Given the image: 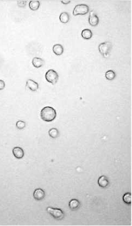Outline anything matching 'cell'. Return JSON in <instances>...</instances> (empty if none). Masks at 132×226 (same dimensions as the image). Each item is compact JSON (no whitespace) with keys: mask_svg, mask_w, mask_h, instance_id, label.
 Segmentation results:
<instances>
[{"mask_svg":"<svg viewBox=\"0 0 132 226\" xmlns=\"http://www.w3.org/2000/svg\"><path fill=\"white\" fill-rule=\"evenodd\" d=\"M57 113L53 108L46 106L43 108L40 112V117L45 122H52L56 117Z\"/></svg>","mask_w":132,"mask_h":226,"instance_id":"1","label":"cell"},{"mask_svg":"<svg viewBox=\"0 0 132 226\" xmlns=\"http://www.w3.org/2000/svg\"><path fill=\"white\" fill-rule=\"evenodd\" d=\"M98 184L100 187L103 188H106L108 186L109 182L107 178L104 176H102L99 178L98 180Z\"/></svg>","mask_w":132,"mask_h":226,"instance_id":"10","label":"cell"},{"mask_svg":"<svg viewBox=\"0 0 132 226\" xmlns=\"http://www.w3.org/2000/svg\"><path fill=\"white\" fill-rule=\"evenodd\" d=\"M89 22L90 25L93 26H97L99 22V19L97 16L95 14L93 11H91L90 13L89 16Z\"/></svg>","mask_w":132,"mask_h":226,"instance_id":"7","label":"cell"},{"mask_svg":"<svg viewBox=\"0 0 132 226\" xmlns=\"http://www.w3.org/2000/svg\"><path fill=\"white\" fill-rule=\"evenodd\" d=\"M26 86L30 91L35 92L39 88V84L32 79H28L26 81Z\"/></svg>","mask_w":132,"mask_h":226,"instance_id":"6","label":"cell"},{"mask_svg":"<svg viewBox=\"0 0 132 226\" xmlns=\"http://www.w3.org/2000/svg\"><path fill=\"white\" fill-rule=\"evenodd\" d=\"M61 2L64 5H66V4H68L69 3H70V1H62Z\"/></svg>","mask_w":132,"mask_h":226,"instance_id":"23","label":"cell"},{"mask_svg":"<svg viewBox=\"0 0 132 226\" xmlns=\"http://www.w3.org/2000/svg\"><path fill=\"white\" fill-rule=\"evenodd\" d=\"M5 82L4 81L0 80V90H2L5 88Z\"/></svg>","mask_w":132,"mask_h":226,"instance_id":"22","label":"cell"},{"mask_svg":"<svg viewBox=\"0 0 132 226\" xmlns=\"http://www.w3.org/2000/svg\"><path fill=\"white\" fill-rule=\"evenodd\" d=\"M16 127L18 129H19L20 130H21V129H23L25 127L26 123L24 121L19 120L17 122V123L16 124Z\"/></svg>","mask_w":132,"mask_h":226,"instance_id":"20","label":"cell"},{"mask_svg":"<svg viewBox=\"0 0 132 226\" xmlns=\"http://www.w3.org/2000/svg\"><path fill=\"white\" fill-rule=\"evenodd\" d=\"M26 3H27V1H18V5L20 7H24V6L26 5Z\"/></svg>","mask_w":132,"mask_h":226,"instance_id":"21","label":"cell"},{"mask_svg":"<svg viewBox=\"0 0 132 226\" xmlns=\"http://www.w3.org/2000/svg\"><path fill=\"white\" fill-rule=\"evenodd\" d=\"M59 19L60 20V21L64 24H66V23L68 22V21L70 20V16H69L68 13L65 12H62L60 14Z\"/></svg>","mask_w":132,"mask_h":226,"instance_id":"15","label":"cell"},{"mask_svg":"<svg viewBox=\"0 0 132 226\" xmlns=\"http://www.w3.org/2000/svg\"><path fill=\"white\" fill-rule=\"evenodd\" d=\"M80 202L77 199H73L69 203V207L72 210H76L80 207Z\"/></svg>","mask_w":132,"mask_h":226,"instance_id":"12","label":"cell"},{"mask_svg":"<svg viewBox=\"0 0 132 226\" xmlns=\"http://www.w3.org/2000/svg\"><path fill=\"white\" fill-rule=\"evenodd\" d=\"M53 52L54 53V54L60 56L61 54H63L64 51L63 46L61 44H56L53 46Z\"/></svg>","mask_w":132,"mask_h":226,"instance_id":"11","label":"cell"},{"mask_svg":"<svg viewBox=\"0 0 132 226\" xmlns=\"http://www.w3.org/2000/svg\"><path fill=\"white\" fill-rule=\"evenodd\" d=\"M81 35L84 39H90L93 36V32L89 29H84L82 31Z\"/></svg>","mask_w":132,"mask_h":226,"instance_id":"14","label":"cell"},{"mask_svg":"<svg viewBox=\"0 0 132 226\" xmlns=\"http://www.w3.org/2000/svg\"><path fill=\"white\" fill-rule=\"evenodd\" d=\"M32 64L34 67L39 68L44 65V60L39 57H34L32 60Z\"/></svg>","mask_w":132,"mask_h":226,"instance_id":"13","label":"cell"},{"mask_svg":"<svg viewBox=\"0 0 132 226\" xmlns=\"http://www.w3.org/2000/svg\"><path fill=\"white\" fill-rule=\"evenodd\" d=\"M115 76H116V74L115 73V72L112 70H108L105 74L106 78L109 80H114L115 79Z\"/></svg>","mask_w":132,"mask_h":226,"instance_id":"19","label":"cell"},{"mask_svg":"<svg viewBox=\"0 0 132 226\" xmlns=\"http://www.w3.org/2000/svg\"><path fill=\"white\" fill-rule=\"evenodd\" d=\"M123 201L127 204H131L132 202V196L130 193H126L123 196Z\"/></svg>","mask_w":132,"mask_h":226,"instance_id":"18","label":"cell"},{"mask_svg":"<svg viewBox=\"0 0 132 226\" xmlns=\"http://www.w3.org/2000/svg\"><path fill=\"white\" fill-rule=\"evenodd\" d=\"M40 5V2L39 1H30L29 2V8L32 10H37L39 8Z\"/></svg>","mask_w":132,"mask_h":226,"instance_id":"16","label":"cell"},{"mask_svg":"<svg viewBox=\"0 0 132 226\" xmlns=\"http://www.w3.org/2000/svg\"><path fill=\"white\" fill-rule=\"evenodd\" d=\"M89 11V7L85 4H80L76 5L73 10V14L74 16L78 15H85Z\"/></svg>","mask_w":132,"mask_h":226,"instance_id":"4","label":"cell"},{"mask_svg":"<svg viewBox=\"0 0 132 226\" xmlns=\"http://www.w3.org/2000/svg\"><path fill=\"white\" fill-rule=\"evenodd\" d=\"M47 211L55 219L58 220H62L64 217L63 211L60 209H54L51 207H48L47 208Z\"/></svg>","mask_w":132,"mask_h":226,"instance_id":"5","label":"cell"},{"mask_svg":"<svg viewBox=\"0 0 132 226\" xmlns=\"http://www.w3.org/2000/svg\"><path fill=\"white\" fill-rule=\"evenodd\" d=\"M49 136L52 138H58L59 136V131L56 128H52L49 131Z\"/></svg>","mask_w":132,"mask_h":226,"instance_id":"17","label":"cell"},{"mask_svg":"<svg viewBox=\"0 0 132 226\" xmlns=\"http://www.w3.org/2000/svg\"><path fill=\"white\" fill-rule=\"evenodd\" d=\"M45 78L49 82L54 84L58 80V74L53 69H49L45 74Z\"/></svg>","mask_w":132,"mask_h":226,"instance_id":"3","label":"cell"},{"mask_svg":"<svg viewBox=\"0 0 132 226\" xmlns=\"http://www.w3.org/2000/svg\"><path fill=\"white\" fill-rule=\"evenodd\" d=\"M112 49V44L109 42H103L98 45L99 51L104 57H107Z\"/></svg>","mask_w":132,"mask_h":226,"instance_id":"2","label":"cell"},{"mask_svg":"<svg viewBox=\"0 0 132 226\" xmlns=\"http://www.w3.org/2000/svg\"><path fill=\"white\" fill-rule=\"evenodd\" d=\"M13 153L16 159H22L24 156V152L21 148L16 147L13 149Z\"/></svg>","mask_w":132,"mask_h":226,"instance_id":"9","label":"cell"},{"mask_svg":"<svg viewBox=\"0 0 132 226\" xmlns=\"http://www.w3.org/2000/svg\"><path fill=\"white\" fill-rule=\"evenodd\" d=\"M33 196L35 199H36L37 201H41L45 198V193L44 190H43L42 189H37L34 191Z\"/></svg>","mask_w":132,"mask_h":226,"instance_id":"8","label":"cell"}]
</instances>
